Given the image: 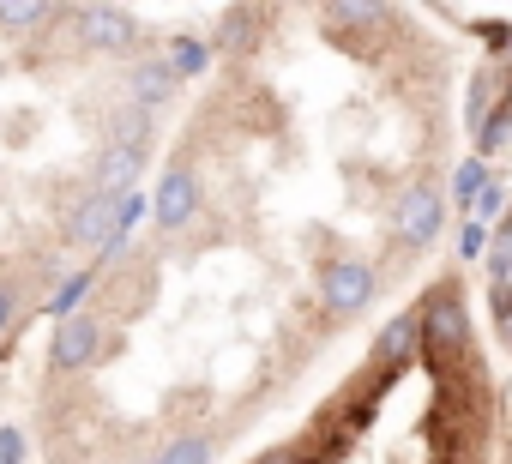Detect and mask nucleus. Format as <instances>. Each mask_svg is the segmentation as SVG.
Listing matches in <instances>:
<instances>
[{
  "label": "nucleus",
  "mask_w": 512,
  "mask_h": 464,
  "mask_svg": "<svg viewBox=\"0 0 512 464\" xmlns=\"http://www.w3.org/2000/svg\"><path fill=\"white\" fill-rule=\"evenodd\" d=\"M470 350V314H464V296L458 284H434L428 302H422V362L434 374H452V362Z\"/></svg>",
  "instance_id": "obj_1"
},
{
  "label": "nucleus",
  "mask_w": 512,
  "mask_h": 464,
  "mask_svg": "<svg viewBox=\"0 0 512 464\" xmlns=\"http://www.w3.org/2000/svg\"><path fill=\"white\" fill-rule=\"evenodd\" d=\"M392 223H398V242H404V248H434V236L446 229V193H440L434 181H416V187L398 199Z\"/></svg>",
  "instance_id": "obj_2"
},
{
  "label": "nucleus",
  "mask_w": 512,
  "mask_h": 464,
  "mask_svg": "<svg viewBox=\"0 0 512 464\" xmlns=\"http://www.w3.org/2000/svg\"><path fill=\"white\" fill-rule=\"evenodd\" d=\"M97 350H103V320L97 314H67L55 326V338H49V368L55 374H79V368L97 362Z\"/></svg>",
  "instance_id": "obj_3"
},
{
  "label": "nucleus",
  "mask_w": 512,
  "mask_h": 464,
  "mask_svg": "<svg viewBox=\"0 0 512 464\" xmlns=\"http://www.w3.org/2000/svg\"><path fill=\"white\" fill-rule=\"evenodd\" d=\"M320 296H326V308L344 320V314H362L368 302H374V266H362V260H332L326 272H320Z\"/></svg>",
  "instance_id": "obj_4"
},
{
  "label": "nucleus",
  "mask_w": 512,
  "mask_h": 464,
  "mask_svg": "<svg viewBox=\"0 0 512 464\" xmlns=\"http://www.w3.org/2000/svg\"><path fill=\"white\" fill-rule=\"evenodd\" d=\"M193 211H199V175H193L187 163L163 169V181H157V199H151V217H157V229H187V223H193Z\"/></svg>",
  "instance_id": "obj_5"
},
{
  "label": "nucleus",
  "mask_w": 512,
  "mask_h": 464,
  "mask_svg": "<svg viewBox=\"0 0 512 464\" xmlns=\"http://www.w3.org/2000/svg\"><path fill=\"white\" fill-rule=\"evenodd\" d=\"M79 37H85V49H103V55H121V49H139V19L133 13H121V7H85L79 13Z\"/></svg>",
  "instance_id": "obj_6"
},
{
  "label": "nucleus",
  "mask_w": 512,
  "mask_h": 464,
  "mask_svg": "<svg viewBox=\"0 0 512 464\" xmlns=\"http://www.w3.org/2000/svg\"><path fill=\"white\" fill-rule=\"evenodd\" d=\"M145 157H151L145 145H103L91 193H103V199H127V193H133V181L145 175Z\"/></svg>",
  "instance_id": "obj_7"
},
{
  "label": "nucleus",
  "mask_w": 512,
  "mask_h": 464,
  "mask_svg": "<svg viewBox=\"0 0 512 464\" xmlns=\"http://www.w3.org/2000/svg\"><path fill=\"white\" fill-rule=\"evenodd\" d=\"M416 350H422V308H404V314L386 320V332L374 338V362H380V374H398Z\"/></svg>",
  "instance_id": "obj_8"
},
{
  "label": "nucleus",
  "mask_w": 512,
  "mask_h": 464,
  "mask_svg": "<svg viewBox=\"0 0 512 464\" xmlns=\"http://www.w3.org/2000/svg\"><path fill=\"white\" fill-rule=\"evenodd\" d=\"M115 217H121V199H103V193H85L67 217V236L85 242V248H103L115 236Z\"/></svg>",
  "instance_id": "obj_9"
},
{
  "label": "nucleus",
  "mask_w": 512,
  "mask_h": 464,
  "mask_svg": "<svg viewBox=\"0 0 512 464\" xmlns=\"http://www.w3.org/2000/svg\"><path fill=\"white\" fill-rule=\"evenodd\" d=\"M175 85H181V79H175V67H169V61H145V67H133V73H127L133 109H145V115H151L157 103H169V97H175Z\"/></svg>",
  "instance_id": "obj_10"
},
{
  "label": "nucleus",
  "mask_w": 512,
  "mask_h": 464,
  "mask_svg": "<svg viewBox=\"0 0 512 464\" xmlns=\"http://www.w3.org/2000/svg\"><path fill=\"white\" fill-rule=\"evenodd\" d=\"M163 61L175 67V79H205L211 43H199V37H169V55H163Z\"/></svg>",
  "instance_id": "obj_11"
},
{
  "label": "nucleus",
  "mask_w": 512,
  "mask_h": 464,
  "mask_svg": "<svg viewBox=\"0 0 512 464\" xmlns=\"http://www.w3.org/2000/svg\"><path fill=\"white\" fill-rule=\"evenodd\" d=\"M506 139H512V103H506V97H500V103H494V109H488V121H482V127H476V157H482V163H488V157H494V151H500V145H506Z\"/></svg>",
  "instance_id": "obj_12"
},
{
  "label": "nucleus",
  "mask_w": 512,
  "mask_h": 464,
  "mask_svg": "<svg viewBox=\"0 0 512 464\" xmlns=\"http://www.w3.org/2000/svg\"><path fill=\"white\" fill-rule=\"evenodd\" d=\"M488 181H494V175H488V163H482V157H464V163L452 169V199L470 211V205H476V193H482Z\"/></svg>",
  "instance_id": "obj_13"
},
{
  "label": "nucleus",
  "mask_w": 512,
  "mask_h": 464,
  "mask_svg": "<svg viewBox=\"0 0 512 464\" xmlns=\"http://www.w3.org/2000/svg\"><path fill=\"white\" fill-rule=\"evenodd\" d=\"M109 145H145L151 151V115L145 109H121L109 121Z\"/></svg>",
  "instance_id": "obj_14"
},
{
  "label": "nucleus",
  "mask_w": 512,
  "mask_h": 464,
  "mask_svg": "<svg viewBox=\"0 0 512 464\" xmlns=\"http://www.w3.org/2000/svg\"><path fill=\"white\" fill-rule=\"evenodd\" d=\"M151 464H211V440H205V434H181V440H169Z\"/></svg>",
  "instance_id": "obj_15"
},
{
  "label": "nucleus",
  "mask_w": 512,
  "mask_h": 464,
  "mask_svg": "<svg viewBox=\"0 0 512 464\" xmlns=\"http://www.w3.org/2000/svg\"><path fill=\"white\" fill-rule=\"evenodd\" d=\"M253 25H260V13H253V7L229 13V19H223V31H217V43H223V49H253V37H260Z\"/></svg>",
  "instance_id": "obj_16"
},
{
  "label": "nucleus",
  "mask_w": 512,
  "mask_h": 464,
  "mask_svg": "<svg viewBox=\"0 0 512 464\" xmlns=\"http://www.w3.org/2000/svg\"><path fill=\"white\" fill-rule=\"evenodd\" d=\"M488 272H494V284H506V278H512V217H500V223H494V242H488Z\"/></svg>",
  "instance_id": "obj_17"
},
{
  "label": "nucleus",
  "mask_w": 512,
  "mask_h": 464,
  "mask_svg": "<svg viewBox=\"0 0 512 464\" xmlns=\"http://www.w3.org/2000/svg\"><path fill=\"white\" fill-rule=\"evenodd\" d=\"M488 109H494V79H488V73H476V79H470V97H464V127L476 133V127L488 121Z\"/></svg>",
  "instance_id": "obj_18"
},
{
  "label": "nucleus",
  "mask_w": 512,
  "mask_h": 464,
  "mask_svg": "<svg viewBox=\"0 0 512 464\" xmlns=\"http://www.w3.org/2000/svg\"><path fill=\"white\" fill-rule=\"evenodd\" d=\"M91 284H97V266H91V272H73V278H67V284H61V290L49 296V314H55V320H67V314L79 308V296H85Z\"/></svg>",
  "instance_id": "obj_19"
},
{
  "label": "nucleus",
  "mask_w": 512,
  "mask_h": 464,
  "mask_svg": "<svg viewBox=\"0 0 512 464\" xmlns=\"http://www.w3.org/2000/svg\"><path fill=\"white\" fill-rule=\"evenodd\" d=\"M482 254H488V223L464 217V229H458V260H482Z\"/></svg>",
  "instance_id": "obj_20"
},
{
  "label": "nucleus",
  "mask_w": 512,
  "mask_h": 464,
  "mask_svg": "<svg viewBox=\"0 0 512 464\" xmlns=\"http://www.w3.org/2000/svg\"><path fill=\"white\" fill-rule=\"evenodd\" d=\"M500 205H506V187H500V181H488V187L476 193L470 217H476V223H500Z\"/></svg>",
  "instance_id": "obj_21"
},
{
  "label": "nucleus",
  "mask_w": 512,
  "mask_h": 464,
  "mask_svg": "<svg viewBox=\"0 0 512 464\" xmlns=\"http://www.w3.org/2000/svg\"><path fill=\"white\" fill-rule=\"evenodd\" d=\"M386 7H326V25H380Z\"/></svg>",
  "instance_id": "obj_22"
},
{
  "label": "nucleus",
  "mask_w": 512,
  "mask_h": 464,
  "mask_svg": "<svg viewBox=\"0 0 512 464\" xmlns=\"http://www.w3.org/2000/svg\"><path fill=\"white\" fill-rule=\"evenodd\" d=\"M0 464H25V428L0 422Z\"/></svg>",
  "instance_id": "obj_23"
},
{
  "label": "nucleus",
  "mask_w": 512,
  "mask_h": 464,
  "mask_svg": "<svg viewBox=\"0 0 512 464\" xmlns=\"http://www.w3.org/2000/svg\"><path fill=\"white\" fill-rule=\"evenodd\" d=\"M43 19H49V7H0V25H13V31L19 25H43Z\"/></svg>",
  "instance_id": "obj_24"
},
{
  "label": "nucleus",
  "mask_w": 512,
  "mask_h": 464,
  "mask_svg": "<svg viewBox=\"0 0 512 464\" xmlns=\"http://www.w3.org/2000/svg\"><path fill=\"white\" fill-rule=\"evenodd\" d=\"M494 314L500 326H512V284H494Z\"/></svg>",
  "instance_id": "obj_25"
},
{
  "label": "nucleus",
  "mask_w": 512,
  "mask_h": 464,
  "mask_svg": "<svg viewBox=\"0 0 512 464\" xmlns=\"http://www.w3.org/2000/svg\"><path fill=\"white\" fill-rule=\"evenodd\" d=\"M13 314H19V296H13L7 284H0V332H7V326H13Z\"/></svg>",
  "instance_id": "obj_26"
},
{
  "label": "nucleus",
  "mask_w": 512,
  "mask_h": 464,
  "mask_svg": "<svg viewBox=\"0 0 512 464\" xmlns=\"http://www.w3.org/2000/svg\"><path fill=\"white\" fill-rule=\"evenodd\" d=\"M482 37H488V49H512V25H482Z\"/></svg>",
  "instance_id": "obj_27"
}]
</instances>
